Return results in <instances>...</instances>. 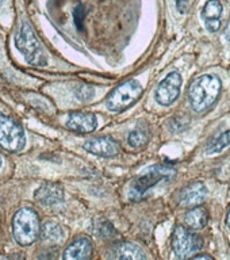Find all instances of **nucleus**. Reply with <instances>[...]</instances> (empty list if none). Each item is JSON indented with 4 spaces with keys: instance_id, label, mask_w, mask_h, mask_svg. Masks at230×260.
<instances>
[{
    "instance_id": "obj_1",
    "label": "nucleus",
    "mask_w": 230,
    "mask_h": 260,
    "mask_svg": "<svg viewBox=\"0 0 230 260\" xmlns=\"http://www.w3.org/2000/svg\"><path fill=\"white\" fill-rule=\"evenodd\" d=\"M221 92V80L214 75H203L191 81L188 99L196 113H203L214 105Z\"/></svg>"
},
{
    "instance_id": "obj_2",
    "label": "nucleus",
    "mask_w": 230,
    "mask_h": 260,
    "mask_svg": "<svg viewBox=\"0 0 230 260\" xmlns=\"http://www.w3.org/2000/svg\"><path fill=\"white\" fill-rule=\"evenodd\" d=\"M40 219L31 207H22L16 211L12 219V233L16 243L20 245H31L40 236Z\"/></svg>"
},
{
    "instance_id": "obj_3",
    "label": "nucleus",
    "mask_w": 230,
    "mask_h": 260,
    "mask_svg": "<svg viewBox=\"0 0 230 260\" xmlns=\"http://www.w3.org/2000/svg\"><path fill=\"white\" fill-rule=\"evenodd\" d=\"M15 45L28 64L34 67H44L46 65V56L40 41L34 34V30L27 22H23L19 31L15 37Z\"/></svg>"
},
{
    "instance_id": "obj_4",
    "label": "nucleus",
    "mask_w": 230,
    "mask_h": 260,
    "mask_svg": "<svg viewBox=\"0 0 230 260\" xmlns=\"http://www.w3.org/2000/svg\"><path fill=\"white\" fill-rule=\"evenodd\" d=\"M176 171L174 168L167 166H153L148 168L144 174L134 180L129 190V197L132 201H141L145 197L146 191L149 190L150 187H153L156 183L161 182V180H168V179L174 178Z\"/></svg>"
},
{
    "instance_id": "obj_5",
    "label": "nucleus",
    "mask_w": 230,
    "mask_h": 260,
    "mask_svg": "<svg viewBox=\"0 0 230 260\" xmlns=\"http://www.w3.org/2000/svg\"><path fill=\"white\" fill-rule=\"evenodd\" d=\"M142 87L137 80H127L110 93L106 105L111 111H123L140 99Z\"/></svg>"
},
{
    "instance_id": "obj_6",
    "label": "nucleus",
    "mask_w": 230,
    "mask_h": 260,
    "mask_svg": "<svg viewBox=\"0 0 230 260\" xmlns=\"http://www.w3.org/2000/svg\"><path fill=\"white\" fill-rule=\"evenodd\" d=\"M203 240L190 229H187L183 225H178L175 228L174 235H172V248L178 257L187 259L202 249Z\"/></svg>"
},
{
    "instance_id": "obj_7",
    "label": "nucleus",
    "mask_w": 230,
    "mask_h": 260,
    "mask_svg": "<svg viewBox=\"0 0 230 260\" xmlns=\"http://www.w3.org/2000/svg\"><path fill=\"white\" fill-rule=\"evenodd\" d=\"M26 145V137L14 119L0 113V146L8 152H19Z\"/></svg>"
},
{
    "instance_id": "obj_8",
    "label": "nucleus",
    "mask_w": 230,
    "mask_h": 260,
    "mask_svg": "<svg viewBox=\"0 0 230 260\" xmlns=\"http://www.w3.org/2000/svg\"><path fill=\"white\" fill-rule=\"evenodd\" d=\"M182 87V76L178 72L170 73L156 88L154 96L156 101L162 106L172 105L180 95Z\"/></svg>"
},
{
    "instance_id": "obj_9",
    "label": "nucleus",
    "mask_w": 230,
    "mask_h": 260,
    "mask_svg": "<svg viewBox=\"0 0 230 260\" xmlns=\"http://www.w3.org/2000/svg\"><path fill=\"white\" fill-rule=\"evenodd\" d=\"M84 149L89 153L102 156V157H113L118 154L121 148L114 138L109 137V136H102V137L92 138L85 142Z\"/></svg>"
},
{
    "instance_id": "obj_10",
    "label": "nucleus",
    "mask_w": 230,
    "mask_h": 260,
    "mask_svg": "<svg viewBox=\"0 0 230 260\" xmlns=\"http://www.w3.org/2000/svg\"><path fill=\"white\" fill-rule=\"evenodd\" d=\"M96 117L92 113L87 111H75L69 114L67 127L77 133H91L96 129Z\"/></svg>"
},
{
    "instance_id": "obj_11",
    "label": "nucleus",
    "mask_w": 230,
    "mask_h": 260,
    "mask_svg": "<svg viewBox=\"0 0 230 260\" xmlns=\"http://www.w3.org/2000/svg\"><path fill=\"white\" fill-rule=\"evenodd\" d=\"M207 190L203 183H192L184 187L180 194H179V201L183 206L195 207L199 206L201 203L206 199Z\"/></svg>"
},
{
    "instance_id": "obj_12",
    "label": "nucleus",
    "mask_w": 230,
    "mask_h": 260,
    "mask_svg": "<svg viewBox=\"0 0 230 260\" xmlns=\"http://www.w3.org/2000/svg\"><path fill=\"white\" fill-rule=\"evenodd\" d=\"M62 199H64V191L56 183L44 184L36 191V201L42 206H54L57 203L62 202Z\"/></svg>"
},
{
    "instance_id": "obj_13",
    "label": "nucleus",
    "mask_w": 230,
    "mask_h": 260,
    "mask_svg": "<svg viewBox=\"0 0 230 260\" xmlns=\"http://www.w3.org/2000/svg\"><path fill=\"white\" fill-rule=\"evenodd\" d=\"M93 245L88 237H79L68 245L64 252V259L67 260H84L92 256Z\"/></svg>"
},
{
    "instance_id": "obj_14",
    "label": "nucleus",
    "mask_w": 230,
    "mask_h": 260,
    "mask_svg": "<svg viewBox=\"0 0 230 260\" xmlns=\"http://www.w3.org/2000/svg\"><path fill=\"white\" fill-rule=\"evenodd\" d=\"M202 18L205 20L206 28L210 32L218 31L221 27V15H222V4L219 0H209L202 10Z\"/></svg>"
},
{
    "instance_id": "obj_15",
    "label": "nucleus",
    "mask_w": 230,
    "mask_h": 260,
    "mask_svg": "<svg viewBox=\"0 0 230 260\" xmlns=\"http://www.w3.org/2000/svg\"><path fill=\"white\" fill-rule=\"evenodd\" d=\"M113 257L115 259H132V260H138V259H145L146 255L144 253L141 248L137 247L136 244L133 243H118L114 245L113 253H111Z\"/></svg>"
},
{
    "instance_id": "obj_16",
    "label": "nucleus",
    "mask_w": 230,
    "mask_h": 260,
    "mask_svg": "<svg viewBox=\"0 0 230 260\" xmlns=\"http://www.w3.org/2000/svg\"><path fill=\"white\" fill-rule=\"evenodd\" d=\"M41 240L49 245H58L64 240V232L62 228L56 222H46L41 228L40 232Z\"/></svg>"
},
{
    "instance_id": "obj_17",
    "label": "nucleus",
    "mask_w": 230,
    "mask_h": 260,
    "mask_svg": "<svg viewBox=\"0 0 230 260\" xmlns=\"http://www.w3.org/2000/svg\"><path fill=\"white\" fill-rule=\"evenodd\" d=\"M209 221V214H207L206 209L202 206L192 207L188 213L186 214V223L191 229H202L207 225Z\"/></svg>"
},
{
    "instance_id": "obj_18",
    "label": "nucleus",
    "mask_w": 230,
    "mask_h": 260,
    "mask_svg": "<svg viewBox=\"0 0 230 260\" xmlns=\"http://www.w3.org/2000/svg\"><path fill=\"white\" fill-rule=\"evenodd\" d=\"M230 145V129L225 133H222L221 136L213 140V142L210 144V146L207 148V152L209 153H218L221 150H223L225 148Z\"/></svg>"
},
{
    "instance_id": "obj_19",
    "label": "nucleus",
    "mask_w": 230,
    "mask_h": 260,
    "mask_svg": "<svg viewBox=\"0 0 230 260\" xmlns=\"http://www.w3.org/2000/svg\"><path fill=\"white\" fill-rule=\"evenodd\" d=\"M148 142V134L141 130H134L129 134V145L133 148H141Z\"/></svg>"
},
{
    "instance_id": "obj_20",
    "label": "nucleus",
    "mask_w": 230,
    "mask_h": 260,
    "mask_svg": "<svg viewBox=\"0 0 230 260\" xmlns=\"http://www.w3.org/2000/svg\"><path fill=\"white\" fill-rule=\"evenodd\" d=\"M93 89L89 88V87H79V89L76 91L77 98L80 99V101H88L91 99V96L93 95Z\"/></svg>"
},
{
    "instance_id": "obj_21",
    "label": "nucleus",
    "mask_w": 230,
    "mask_h": 260,
    "mask_svg": "<svg viewBox=\"0 0 230 260\" xmlns=\"http://www.w3.org/2000/svg\"><path fill=\"white\" fill-rule=\"evenodd\" d=\"M175 3H176V8H178L179 12H184L187 11V8H188V0H175Z\"/></svg>"
},
{
    "instance_id": "obj_22",
    "label": "nucleus",
    "mask_w": 230,
    "mask_h": 260,
    "mask_svg": "<svg viewBox=\"0 0 230 260\" xmlns=\"http://www.w3.org/2000/svg\"><path fill=\"white\" fill-rule=\"evenodd\" d=\"M192 257L194 259H213L210 255H203V253H201V255H194Z\"/></svg>"
},
{
    "instance_id": "obj_23",
    "label": "nucleus",
    "mask_w": 230,
    "mask_h": 260,
    "mask_svg": "<svg viewBox=\"0 0 230 260\" xmlns=\"http://www.w3.org/2000/svg\"><path fill=\"white\" fill-rule=\"evenodd\" d=\"M226 38L230 41V22H229V26H227L226 28Z\"/></svg>"
},
{
    "instance_id": "obj_24",
    "label": "nucleus",
    "mask_w": 230,
    "mask_h": 260,
    "mask_svg": "<svg viewBox=\"0 0 230 260\" xmlns=\"http://www.w3.org/2000/svg\"><path fill=\"white\" fill-rule=\"evenodd\" d=\"M226 223H227V226L230 228V209H229V213H227V218H226Z\"/></svg>"
},
{
    "instance_id": "obj_25",
    "label": "nucleus",
    "mask_w": 230,
    "mask_h": 260,
    "mask_svg": "<svg viewBox=\"0 0 230 260\" xmlns=\"http://www.w3.org/2000/svg\"><path fill=\"white\" fill-rule=\"evenodd\" d=\"M3 2H4V0H0V4H2V3H3Z\"/></svg>"
},
{
    "instance_id": "obj_26",
    "label": "nucleus",
    "mask_w": 230,
    "mask_h": 260,
    "mask_svg": "<svg viewBox=\"0 0 230 260\" xmlns=\"http://www.w3.org/2000/svg\"><path fill=\"white\" fill-rule=\"evenodd\" d=\"M0 166H2V157H0Z\"/></svg>"
}]
</instances>
